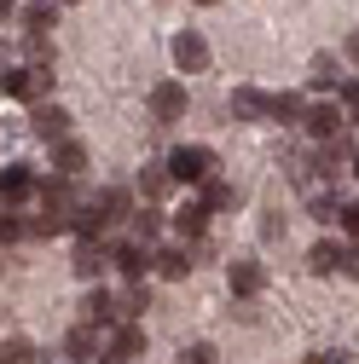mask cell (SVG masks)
I'll list each match as a JSON object with an SVG mask.
<instances>
[{"instance_id": "obj_1", "label": "cell", "mask_w": 359, "mask_h": 364, "mask_svg": "<svg viewBox=\"0 0 359 364\" xmlns=\"http://www.w3.org/2000/svg\"><path fill=\"white\" fill-rule=\"evenodd\" d=\"M76 186H70V179H47V186H41V214L29 220V237H58V232H70V225H76Z\"/></svg>"}, {"instance_id": "obj_2", "label": "cell", "mask_w": 359, "mask_h": 364, "mask_svg": "<svg viewBox=\"0 0 359 364\" xmlns=\"http://www.w3.org/2000/svg\"><path fill=\"white\" fill-rule=\"evenodd\" d=\"M162 168H168L174 186H197V179L214 173V151H203V145H180V151H168Z\"/></svg>"}, {"instance_id": "obj_3", "label": "cell", "mask_w": 359, "mask_h": 364, "mask_svg": "<svg viewBox=\"0 0 359 364\" xmlns=\"http://www.w3.org/2000/svg\"><path fill=\"white\" fill-rule=\"evenodd\" d=\"M0 93H12V99H29V105H41L53 93V75L47 70H12V75H0Z\"/></svg>"}, {"instance_id": "obj_4", "label": "cell", "mask_w": 359, "mask_h": 364, "mask_svg": "<svg viewBox=\"0 0 359 364\" xmlns=\"http://www.w3.org/2000/svg\"><path fill=\"white\" fill-rule=\"evenodd\" d=\"M110 266L122 272V278H128V284H140V278H145V272L157 266V255H151L145 243H133V237H128V243H116V249H110Z\"/></svg>"}, {"instance_id": "obj_5", "label": "cell", "mask_w": 359, "mask_h": 364, "mask_svg": "<svg viewBox=\"0 0 359 364\" xmlns=\"http://www.w3.org/2000/svg\"><path fill=\"white\" fill-rule=\"evenodd\" d=\"M133 358H145V330L140 324H116V336H110L99 364H133Z\"/></svg>"}, {"instance_id": "obj_6", "label": "cell", "mask_w": 359, "mask_h": 364, "mask_svg": "<svg viewBox=\"0 0 359 364\" xmlns=\"http://www.w3.org/2000/svg\"><path fill=\"white\" fill-rule=\"evenodd\" d=\"M87 208L99 214V225H116V220H128V214H133V191H128V186H105Z\"/></svg>"}, {"instance_id": "obj_7", "label": "cell", "mask_w": 359, "mask_h": 364, "mask_svg": "<svg viewBox=\"0 0 359 364\" xmlns=\"http://www.w3.org/2000/svg\"><path fill=\"white\" fill-rule=\"evenodd\" d=\"M70 266H76V278L93 284L99 272L110 266V249H105V243H93V237H81V243H76V255H70Z\"/></svg>"}, {"instance_id": "obj_8", "label": "cell", "mask_w": 359, "mask_h": 364, "mask_svg": "<svg viewBox=\"0 0 359 364\" xmlns=\"http://www.w3.org/2000/svg\"><path fill=\"white\" fill-rule=\"evenodd\" d=\"M151 116L157 122H180V116H186V87H180V81L151 87Z\"/></svg>"}, {"instance_id": "obj_9", "label": "cell", "mask_w": 359, "mask_h": 364, "mask_svg": "<svg viewBox=\"0 0 359 364\" xmlns=\"http://www.w3.org/2000/svg\"><path fill=\"white\" fill-rule=\"evenodd\" d=\"M29 127L41 133V139H70V110L64 105H35V116H29Z\"/></svg>"}, {"instance_id": "obj_10", "label": "cell", "mask_w": 359, "mask_h": 364, "mask_svg": "<svg viewBox=\"0 0 359 364\" xmlns=\"http://www.w3.org/2000/svg\"><path fill=\"white\" fill-rule=\"evenodd\" d=\"M41 186H35V173H29V162H12V168H0V197L6 203H24V197H35Z\"/></svg>"}, {"instance_id": "obj_11", "label": "cell", "mask_w": 359, "mask_h": 364, "mask_svg": "<svg viewBox=\"0 0 359 364\" xmlns=\"http://www.w3.org/2000/svg\"><path fill=\"white\" fill-rule=\"evenodd\" d=\"M81 324H116V295H105V289H87L81 295Z\"/></svg>"}, {"instance_id": "obj_12", "label": "cell", "mask_w": 359, "mask_h": 364, "mask_svg": "<svg viewBox=\"0 0 359 364\" xmlns=\"http://www.w3.org/2000/svg\"><path fill=\"white\" fill-rule=\"evenodd\" d=\"M53 168H58V179H76V173L87 168V145H81V139H58V145H53Z\"/></svg>"}, {"instance_id": "obj_13", "label": "cell", "mask_w": 359, "mask_h": 364, "mask_svg": "<svg viewBox=\"0 0 359 364\" xmlns=\"http://www.w3.org/2000/svg\"><path fill=\"white\" fill-rule=\"evenodd\" d=\"M174 64H180V70H203V64H209V41L186 29V35L174 41Z\"/></svg>"}, {"instance_id": "obj_14", "label": "cell", "mask_w": 359, "mask_h": 364, "mask_svg": "<svg viewBox=\"0 0 359 364\" xmlns=\"http://www.w3.org/2000/svg\"><path fill=\"white\" fill-rule=\"evenodd\" d=\"M307 133H313V139H336V133H342V110L336 105H313L307 110Z\"/></svg>"}, {"instance_id": "obj_15", "label": "cell", "mask_w": 359, "mask_h": 364, "mask_svg": "<svg viewBox=\"0 0 359 364\" xmlns=\"http://www.w3.org/2000/svg\"><path fill=\"white\" fill-rule=\"evenodd\" d=\"M232 295H255L261 284H266V272H261V260H232Z\"/></svg>"}, {"instance_id": "obj_16", "label": "cell", "mask_w": 359, "mask_h": 364, "mask_svg": "<svg viewBox=\"0 0 359 364\" xmlns=\"http://www.w3.org/2000/svg\"><path fill=\"white\" fill-rule=\"evenodd\" d=\"M151 306V295H145V284H128L122 295H116V324H133V318H140Z\"/></svg>"}, {"instance_id": "obj_17", "label": "cell", "mask_w": 359, "mask_h": 364, "mask_svg": "<svg viewBox=\"0 0 359 364\" xmlns=\"http://www.w3.org/2000/svg\"><path fill=\"white\" fill-rule=\"evenodd\" d=\"M203 225H209V208H203V203L174 208V232H180V237H203Z\"/></svg>"}, {"instance_id": "obj_18", "label": "cell", "mask_w": 359, "mask_h": 364, "mask_svg": "<svg viewBox=\"0 0 359 364\" xmlns=\"http://www.w3.org/2000/svg\"><path fill=\"white\" fill-rule=\"evenodd\" d=\"M18 18H24V29H29V35H41V29H53V23H58V6H53V0H29Z\"/></svg>"}, {"instance_id": "obj_19", "label": "cell", "mask_w": 359, "mask_h": 364, "mask_svg": "<svg viewBox=\"0 0 359 364\" xmlns=\"http://www.w3.org/2000/svg\"><path fill=\"white\" fill-rule=\"evenodd\" d=\"M307 272H319V278L342 272V249H336V243H313V249H307Z\"/></svg>"}, {"instance_id": "obj_20", "label": "cell", "mask_w": 359, "mask_h": 364, "mask_svg": "<svg viewBox=\"0 0 359 364\" xmlns=\"http://www.w3.org/2000/svg\"><path fill=\"white\" fill-rule=\"evenodd\" d=\"M157 272H162V278H186V272H192V249H186V243L162 249V255H157Z\"/></svg>"}, {"instance_id": "obj_21", "label": "cell", "mask_w": 359, "mask_h": 364, "mask_svg": "<svg viewBox=\"0 0 359 364\" xmlns=\"http://www.w3.org/2000/svg\"><path fill=\"white\" fill-rule=\"evenodd\" d=\"M93 341H99V330H93V324H76V330L64 336V353L87 364V358H93Z\"/></svg>"}, {"instance_id": "obj_22", "label": "cell", "mask_w": 359, "mask_h": 364, "mask_svg": "<svg viewBox=\"0 0 359 364\" xmlns=\"http://www.w3.org/2000/svg\"><path fill=\"white\" fill-rule=\"evenodd\" d=\"M128 225H133V243H151V237L162 232V214H157V208H133Z\"/></svg>"}, {"instance_id": "obj_23", "label": "cell", "mask_w": 359, "mask_h": 364, "mask_svg": "<svg viewBox=\"0 0 359 364\" xmlns=\"http://www.w3.org/2000/svg\"><path fill=\"white\" fill-rule=\"evenodd\" d=\"M168 186H174V179H168V168H140V197L162 203V197H168Z\"/></svg>"}, {"instance_id": "obj_24", "label": "cell", "mask_w": 359, "mask_h": 364, "mask_svg": "<svg viewBox=\"0 0 359 364\" xmlns=\"http://www.w3.org/2000/svg\"><path fill=\"white\" fill-rule=\"evenodd\" d=\"M232 110L255 122V116H266V110H273V99H261V93H255V87H238V93H232Z\"/></svg>"}, {"instance_id": "obj_25", "label": "cell", "mask_w": 359, "mask_h": 364, "mask_svg": "<svg viewBox=\"0 0 359 364\" xmlns=\"http://www.w3.org/2000/svg\"><path fill=\"white\" fill-rule=\"evenodd\" d=\"M307 208H313V220H319V225H325V220H342V203H336V191H331V186H325V191H313V197H307Z\"/></svg>"}, {"instance_id": "obj_26", "label": "cell", "mask_w": 359, "mask_h": 364, "mask_svg": "<svg viewBox=\"0 0 359 364\" xmlns=\"http://www.w3.org/2000/svg\"><path fill=\"white\" fill-rule=\"evenodd\" d=\"M266 116H284V122H307V99H301V93H279Z\"/></svg>"}, {"instance_id": "obj_27", "label": "cell", "mask_w": 359, "mask_h": 364, "mask_svg": "<svg viewBox=\"0 0 359 364\" xmlns=\"http://www.w3.org/2000/svg\"><path fill=\"white\" fill-rule=\"evenodd\" d=\"M0 364H35V347L24 336H6V341H0Z\"/></svg>"}, {"instance_id": "obj_28", "label": "cell", "mask_w": 359, "mask_h": 364, "mask_svg": "<svg viewBox=\"0 0 359 364\" xmlns=\"http://www.w3.org/2000/svg\"><path fill=\"white\" fill-rule=\"evenodd\" d=\"M227 203H232V186H227V179H214V173H209V179H203V208L214 214V208H227Z\"/></svg>"}, {"instance_id": "obj_29", "label": "cell", "mask_w": 359, "mask_h": 364, "mask_svg": "<svg viewBox=\"0 0 359 364\" xmlns=\"http://www.w3.org/2000/svg\"><path fill=\"white\" fill-rule=\"evenodd\" d=\"M24 58L41 70V64H53V41L47 35H24Z\"/></svg>"}, {"instance_id": "obj_30", "label": "cell", "mask_w": 359, "mask_h": 364, "mask_svg": "<svg viewBox=\"0 0 359 364\" xmlns=\"http://www.w3.org/2000/svg\"><path fill=\"white\" fill-rule=\"evenodd\" d=\"M342 75H336V58L325 53V58H313V93H325V87H336Z\"/></svg>"}, {"instance_id": "obj_31", "label": "cell", "mask_w": 359, "mask_h": 364, "mask_svg": "<svg viewBox=\"0 0 359 364\" xmlns=\"http://www.w3.org/2000/svg\"><path fill=\"white\" fill-rule=\"evenodd\" d=\"M18 237H29V220H18V214H0V249H6V243H18Z\"/></svg>"}, {"instance_id": "obj_32", "label": "cell", "mask_w": 359, "mask_h": 364, "mask_svg": "<svg viewBox=\"0 0 359 364\" xmlns=\"http://www.w3.org/2000/svg\"><path fill=\"white\" fill-rule=\"evenodd\" d=\"M180 364H220V358H214V347H209V341H197V347L180 353Z\"/></svg>"}, {"instance_id": "obj_33", "label": "cell", "mask_w": 359, "mask_h": 364, "mask_svg": "<svg viewBox=\"0 0 359 364\" xmlns=\"http://www.w3.org/2000/svg\"><path fill=\"white\" fill-rule=\"evenodd\" d=\"M342 272H348V278H359V243H353V249L342 255Z\"/></svg>"}, {"instance_id": "obj_34", "label": "cell", "mask_w": 359, "mask_h": 364, "mask_svg": "<svg viewBox=\"0 0 359 364\" xmlns=\"http://www.w3.org/2000/svg\"><path fill=\"white\" fill-rule=\"evenodd\" d=\"M342 225H348V232L359 237V203H348V208H342Z\"/></svg>"}, {"instance_id": "obj_35", "label": "cell", "mask_w": 359, "mask_h": 364, "mask_svg": "<svg viewBox=\"0 0 359 364\" xmlns=\"http://www.w3.org/2000/svg\"><path fill=\"white\" fill-rule=\"evenodd\" d=\"M342 99H348V105L359 110V81H348V87H342Z\"/></svg>"}, {"instance_id": "obj_36", "label": "cell", "mask_w": 359, "mask_h": 364, "mask_svg": "<svg viewBox=\"0 0 359 364\" xmlns=\"http://www.w3.org/2000/svg\"><path fill=\"white\" fill-rule=\"evenodd\" d=\"M348 58H353V64H359V29H353V35H348Z\"/></svg>"}, {"instance_id": "obj_37", "label": "cell", "mask_w": 359, "mask_h": 364, "mask_svg": "<svg viewBox=\"0 0 359 364\" xmlns=\"http://www.w3.org/2000/svg\"><path fill=\"white\" fill-rule=\"evenodd\" d=\"M307 364H342V358H336V353H331V358H325V353H313V358H307Z\"/></svg>"}, {"instance_id": "obj_38", "label": "cell", "mask_w": 359, "mask_h": 364, "mask_svg": "<svg viewBox=\"0 0 359 364\" xmlns=\"http://www.w3.org/2000/svg\"><path fill=\"white\" fill-rule=\"evenodd\" d=\"M12 12H18V6H12V0H0V23H6V18H12Z\"/></svg>"}, {"instance_id": "obj_39", "label": "cell", "mask_w": 359, "mask_h": 364, "mask_svg": "<svg viewBox=\"0 0 359 364\" xmlns=\"http://www.w3.org/2000/svg\"><path fill=\"white\" fill-rule=\"evenodd\" d=\"M53 6H76V0H53Z\"/></svg>"}, {"instance_id": "obj_40", "label": "cell", "mask_w": 359, "mask_h": 364, "mask_svg": "<svg viewBox=\"0 0 359 364\" xmlns=\"http://www.w3.org/2000/svg\"><path fill=\"white\" fill-rule=\"evenodd\" d=\"M197 6H214V0H197Z\"/></svg>"}, {"instance_id": "obj_41", "label": "cell", "mask_w": 359, "mask_h": 364, "mask_svg": "<svg viewBox=\"0 0 359 364\" xmlns=\"http://www.w3.org/2000/svg\"><path fill=\"white\" fill-rule=\"evenodd\" d=\"M353 173H359V162H353Z\"/></svg>"}]
</instances>
